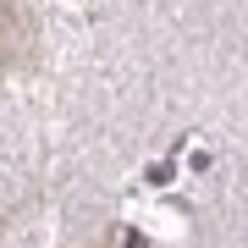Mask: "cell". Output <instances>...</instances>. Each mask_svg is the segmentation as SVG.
<instances>
[{
	"label": "cell",
	"instance_id": "obj_1",
	"mask_svg": "<svg viewBox=\"0 0 248 248\" xmlns=\"http://www.w3.org/2000/svg\"><path fill=\"white\" fill-rule=\"evenodd\" d=\"M39 61V22L22 0H0V72H28Z\"/></svg>",
	"mask_w": 248,
	"mask_h": 248
}]
</instances>
